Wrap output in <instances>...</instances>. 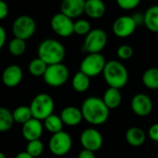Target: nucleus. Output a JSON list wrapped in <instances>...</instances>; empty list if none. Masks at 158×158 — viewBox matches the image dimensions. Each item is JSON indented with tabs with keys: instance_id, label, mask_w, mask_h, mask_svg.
I'll return each mask as SVG.
<instances>
[{
	"instance_id": "obj_1",
	"label": "nucleus",
	"mask_w": 158,
	"mask_h": 158,
	"mask_svg": "<svg viewBox=\"0 0 158 158\" xmlns=\"http://www.w3.org/2000/svg\"><path fill=\"white\" fill-rule=\"evenodd\" d=\"M81 110L83 119L94 126L105 124L109 118V108L103 99L97 96L86 98L81 105Z\"/></svg>"
},
{
	"instance_id": "obj_2",
	"label": "nucleus",
	"mask_w": 158,
	"mask_h": 158,
	"mask_svg": "<svg viewBox=\"0 0 158 158\" xmlns=\"http://www.w3.org/2000/svg\"><path fill=\"white\" fill-rule=\"evenodd\" d=\"M66 56L64 45L56 39H45L38 46V57L47 66L62 63Z\"/></svg>"
},
{
	"instance_id": "obj_3",
	"label": "nucleus",
	"mask_w": 158,
	"mask_h": 158,
	"mask_svg": "<svg viewBox=\"0 0 158 158\" xmlns=\"http://www.w3.org/2000/svg\"><path fill=\"white\" fill-rule=\"evenodd\" d=\"M102 74L109 87L121 89L126 86L129 81L127 68L118 60L107 61Z\"/></svg>"
},
{
	"instance_id": "obj_4",
	"label": "nucleus",
	"mask_w": 158,
	"mask_h": 158,
	"mask_svg": "<svg viewBox=\"0 0 158 158\" xmlns=\"http://www.w3.org/2000/svg\"><path fill=\"white\" fill-rule=\"evenodd\" d=\"M32 118L44 121L47 117L53 114L55 102L51 95L47 94H39L33 97L29 106Z\"/></svg>"
},
{
	"instance_id": "obj_5",
	"label": "nucleus",
	"mask_w": 158,
	"mask_h": 158,
	"mask_svg": "<svg viewBox=\"0 0 158 158\" xmlns=\"http://www.w3.org/2000/svg\"><path fill=\"white\" fill-rule=\"evenodd\" d=\"M44 82L50 87H60L64 85L69 78V70L63 63L47 66L44 74Z\"/></svg>"
},
{
	"instance_id": "obj_6",
	"label": "nucleus",
	"mask_w": 158,
	"mask_h": 158,
	"mask_svg": "<svg viewBox=\"0 0 158 158\" xmlns=\"http://www.w3.org/2000/svg\"><path fill=\"white\" fill-rule=\"evenodd\" d=\"M107 44L106 32L99 28L92 29L91 31L85 36L83 42V50L88 54L101 53Z\"/></svg>"
},
{
	"instance_id": "obj_7",
	"label": "nucleus",
	"mask_w": 158,
	"mask_h": 158,
	"mask_svg": "<svg viewBox=\"0 0 158 158\" xmlns=\"http://www.w3.org/2000/svg\"><path fill=\"white\" fill-rule=\"evenodd\" d=\"M106 64V58L101 53L88 54L81 62L80 70L90 78H94L103 73Z\"/></svg>"
},
{
	"instance_id": "obj_8",
	"label": "nucleus",
	"mask_w": 158,
	"mask_h": 158,
	"mask_svg": "<svg viewBox=\"0 0 158 158\" xmlns=\"http://www.w3.org/2000/svg\"><path fill=\"white\" fill-rule=\"evenodd\" d=\"M11 29L14 37L26 41L31 39L35 33L36 22L31 17L28 15H21L13 21Z\"/></svg>"
},
{
	"instance_id": "obj_9",
	"label": "nucleus",
	"mask_w": 158,
	"mask_h": 158,
	"mask_svg": "<svg viewBox=\"0 0 158 158\" xmlns=\"http://www.w3.org/2000/svg\"><path fill=\"white\" fill-rule=\"evenodd\" d=\"M72 147L71 136L62 131L57 133L52 134L48 142L49 151L56 156H63L69 153Z\"/></svg>"
},
{
	"instance_id": "obj_10",
	"label": "nucleus",
	"mask_w": 158,
	"mask_h": 158,
	"mask_svg": "<svg viewBox=\"0 0 158 158\" xmlns=\"http://www.w3.org/2000/svg\"><path fill=\"white\" fill-rule=\"evenodd\" d=\"M50 25L54 32L60 37L67 38L74 33V21L61 12L52 17Z\"/></svg>"
},
{
	"instance_id": "obj_11",
	"label": "nucleus",
	"mask_w": 158,
	"mask_h": 158,
	"mask_svg": "<svg viewBox=\"0 0 158 158\" xmlns=\"http://www.w3.org/2000/svg\"><path fill=\"white\" fill-rule=\"evenodd\" d=\"M80 142L83 149L95 153L96 151H99L103 146L104 140L99 131L94 128H88L81 132L80 136Z\"/></svg>"
},
{
	"instance_id": "obj_12",
	"label": "nucleus",
	"mask_w": 158,
	"mask_h": 158,
	"mask_svg": "<svg viewBox=\"0 0 158 158\" xmlns=\"http://www.w3.org/2000/svg\"><path fill=\"white\" fill-rule=\"evenodd\" d=\"M136 27L137 25L131 16H121L114 21L112 30L117 37L127 38L133 34Z\"/></svg>"
},
{
	"instance_id": "obj_13",
	"label": "nucleus",
	"mask_w": 158,
	"mask_h": 158,
	"mask_svg": "<svg viewBox=\"0 0 158 158\" xmlns=\"http://www.w3.org/2000/svg\"><path fill=\"white\" fill-rule=\"evenodd\" d=\"M132 112L139 117H147L149 116L154 108V104L150 96L145 94H135L131 103Z\"/></svg>"
},
{
	"instance_id": "obj_14",
	"label": "nucleus",
	"mask_w": 158,
	"mask_h": 158,
	"mask_svg": "<svg viewBox=\"0 0 158 158\" xmlns=\"http://www.w3.org/2000/svg\"><path fill=\"white\" fill-rule=\"evenodd\" d=\"M44 131V124L41 120L31 118L22 125L21 133L27 142L40 140Z\"/></svg>"
},
{
	"instance_id": "obj_15",
	"label": "nucleus",
	"mask_w": 158,
	"mask_h": 158,
	"mask_svg": "<svg viewBox=\"0 0 158 158\" xmlns=\"http://www.w3.org/2000/svg\"><path fill=\"white\" fill-rule=\"evenodd\" d=\"M23 78V71L18 65L7 66L2 73V82L6 87L14 88L18 86Z\"/></svg>"
},
{
	"instance_id": "obj_16",
	"label": "nucleus",
	"mask_w": 158,
	"mask_h": 158,
	"mask_svg": "<svg viewBox=\"0 0 158 158\" xmlns=\"http://www.w3.org/2000/svg\"><path fill=\"white\" fill-rule=\"evenodd\" d=\"M84 5L83 0H62L60 12L70 19H76L84 12Z\"/></svg>"
},
{
	"instance_id": "obj_17",
	"label": "nucleus",
	"mask_w": 158,
	"mask_h": 158,
	"mask_svg": "<svg viewBox=\"0 0 158 158\" xmlns=\"http://www.w3.org/2000/svg\"><path fill=\"white\" fill-rule=\"evenodd\" d=\"M59 116L64 125L69 127H75L79 125L83 119L81 108H78L73 106H66L65 108H63Z\"/></svg>"
},
{
	"instance_id": "obj_18",
	"label": "nucleus",
	"mask_w": 158,
	"mask_h": 158,
	"mask_svg": "<svg viewBox=\"0 0 158 158\" xmlns=\"http://www.w3.org/2000/svg\"><path fill=\"white\" fill-rule=\"evenodd\" d=\"M106 5L103 0H87L84 5V12L92 19H100L106 13Z\"/></svg>"
},
{
	"instance_id": "obj_19",
	"label": "nucleus",
	"mask_w": 158,
	"mask_h": 158,
	"mask_svg": "<svg viewBox=\"0 0 158 158\" xmlns=\"http://www.w3.org/2000/svg\"><path fill=\"white\" fill-rule=\"evenodd\" d=\"M125 139L130 145L133 147H140L146 141V133L139 127H131L127 130Z\"/></svg>"
},
{
	"instance_id": "obj_20",
	"label": "nucleus",
	"mask_w": 158,
	"mask_h": 158,
	"mask_svg": "<svg viewBox=\"0 0 158 158\" xmlns=\"http://www.w3.org/2000/svg\"><path fill=\"white\" fill-rule=\"evenodd\" d=\"M103 101L106 106L110 109L118 108L122 103V94L120 89L109 87L103 95Z\"/></svg>"
},
{
	"instance_id": "obj_21",
	"label": "nucleus",
	"mask_w": 158,
	"mask_h": 158,
	"mask_svg": "<svg viewBox=\"0 0 158 158\" xmlns=\"http://www.w3.org/2000/svg\"><path fill=\"white\" fill-rule=\"evenodd\" d=\"M144 25L153 31L158 32V5L150 6L144 13Z\"/></svg>"
},
{
	"instance_id": "obj_22",
	"label": "nucleus",
	"mask_w": 158,
	"mask_h": 158,
	"mask_svg": "<svg viewBox=\"0 0 158 158\" xmlns=\"http://www.w3.org/2000/svg\"><path fill=\"white\" fill-rule=\"evenodd\" d=\"M90 79L91 78L89 76H87L86 74H84L81 70L78 71L77 73H75V75L72 78V81H71L72 88L77 93L86 92L89 89L90 84H91Z\"/></svg>"
},
{
	"instance_id": "obj_23",
	"label": "nucleus",
	"mask_w": 158,
	"mask_h": 158,
	"mask_svg": "<svg viewBox=\"0 0 158 158\" xmlns=\"http://www.w3.org/2000/svg\"><path fill=\"white\" fill-rule=\"evenodd\" d=\"M44 128L50 133L55 134L57 133L59 131H63V126L64 123L60 118V116L52 114L49 117H47L44 120Z\"/></svg>"
},
{
	"instance_id": "obj_24",
	"label": "nucleus",
	"mask_w": 158,
	"mask_h": 158,
	"mask_svg": "<svg viewBox=\"0 0 158 158\" xmlns=\"http://www.w3.org/2000/svg\"><path fill=\"white\" fill-rule=\"evenodd\" d=\"M143 85L150 90H158V68H150L144 71L142 78Z\"/></svg>"
},
{
	"instance_id": "obj_25",
	"label": "nucleus",
	"mask_w": 158,
	"mask_h": 158,
	"mask_svg": "<svg viewBox=\"0 0 158 158\" xmlns=\"http://www.w3.org/2000/svg\"><path fill=\"white\" fill-rule=\"evenodd\" d=\"M14 122L23 125L32 118L31 111L28 106H19L12 111Z\"/></svg>"
},
{
	"instance_id": "obj_26",
	"label": "nucleus",
	"mask_w": 158,
	"mask_h": 158,
	"mask_svg": "<svg viewBox=\"0 0 158 158\" xmlns=\"http://www.w3.org/2000/svg\"><path fill=\"white\" fill-rule=\"evenodd\" d=\"M14 123L12 112L4 106H0V132L9 131Z\"/></svg>"
},
{
	"instance_id": "obj_27",
	"label": "nucleus",
	"mask_w": 158,
	"mask_h": 158,
	"mask_svg": "<svg viewBox=\"0 0 158 158\" xmlns=\"http://www.w3.org/2000/svg\"><path fill=\"white\" fill-rule=\"evenodd\" d=\"M47 69V65L39 57L33 58L28 66L29 72L34 77H41L44 76L45 70Z\"/></svg>"
},
{
	"instance_id": "obj_28",
	"label": "nucleus",
	"mask_w": 158,
	"mask_h": 158,
	"mask_svg": "<svg viewBox=\"0 0 158 158\" xmlns=\"http://www.w3.org/2000/svg\"><path fill=\"white\" fill-rule=\"evenodd\" d=\"M8 51L14 56H20L26 51V41L14 37L8 44Z\"/></svg>"
},
{
	"instance_id": "obj_29",
	"label": "nucleus",
	"mask_w": 158,
	"mask_h": 158,
	"mask_svg": "<svg viewBox=\"0 0 158 158\" xmlns=\"http://www.w3.org/2000/svg\"><path fill=\"white\" fill-rule=\"evenodd\" d=\"M25 151L32 157H39L44 153V143L41 140L28 142Z\"/></svg>"
},
{
	"instance_id": "obj_30",
	"label": "nucleus",
	"mask_w": 158,
	"mask_h": 158,
	"mask_svg": "<svg viewBox=\"0 0 158 158\" xmlns=\"http://www.w3.org/2000/svg\"><path fill=\"white\" fill-rule=\"evenodd\" d=\"M92 30L91 23L86 19H78L74 21V33L78 35H87Z\"/></svg>"
},
{
	"instance_id": "obj_31",
	"label": "nucleus",
	"mask_w": 158,
	"mask_h": 158,
	"mask_svg": "<svg viewBox=\"0 0 158 158\" xmlns=\"http://www.w3.org/2000/svg\"><path fill=\"white\" fill-rule=\"evenodd\" d=\"M117 55L118 58L122 60H127V59H130L133 56V49L129 44H123L118 48Z\"/></svg>"
},
{
	"instance_id": "obj_32",
	"label": "nucleus",
	"mask_w": 158,
	"mask_h": 158,
	"mask_svg": "<svg viewBox=\"0 0 158 158\" xmlns=\"http://www.w3.org/2000/svg\"><path fill=\"white\" fill-rule=\"evenodd\" d=\"M141 0H117L118 6L124 10H131L137 7Z\"/></svg>"
},
{
	"instance_id": "obj_33",
	"label": "nucleus",
	"mask_w": 158,
	"mask_h": 158,
	"mask_svg": "<svg viewBox=\"0 0 158 158\" xmlns=\"http://www.w3.org/2000/svg\"><path fill=\"white\" fill-rule=\"evenodd\" d=\"M148 136H149V138L152 141L158 143V123L153 124L149 128V130H148Z\"/></svg>"
},
{
	"instance_id": "obj_34",
	"label": "nucleus",
	"mask_w": 158,
	"mask_h": 158,
	"mask_svg": "<svg viewBox=\"0 0 158 158\" xmlns=\"http://www.w3.org/2000/svg\"><path fill=\"white\" fill-rule=\"evenodd\" d=\"M8 6L4 0H0V20L6 19L8 15Z\"/></svg>"
},
{
	"instance_id": "obj_35",
	"label": "nucleus",
	"mask_w": 158,
	"mask_h": 158,
	"mask_svg": "<svg viewBox=\"0 0 158 158\" xmlns=\"http://www.w3.org/2000/svg\"><path fill=\"white\" fill-rule=\"evenodd\" d=\"M78 158H96L95 157V154L94 152L93 151H90V150H86V149H82L79 156Z\"/></svg>"
},
{
	"instance_id": "obj_36",
	"label": "nucleus",
	"mask_w": 158,
	"mask_h": 158,
	"mask_svg": "<svg viewBox=\"0 0 158 158\" xmlns=\"http://www.w3.org/2000/svg\"><path fill=\"white\" fill-rule=\"evenodd\" d=\"M136 23L137 26L139 25H142V24H144V13H141V12H138V13H135L133 16H131Z\"/></svg>"
},
{
	"instance_id": "obj_37",
	"label": "nucleus",
	"mask_w": 158,
	"mask_h": 158,
	"mask_svg": "<svg viewBox=\"0 0 158 158\" xmlns=\"http://www.w3.org/2000/svg\"><path fill=\"white\" fill-rule=\"evenodd\" d=\"M6 41V30L4 29V27H2L0 25V50L5 45Z\"/></svg>"
},
{
	"instance_id": "obj_38",
	"label": "nucleus",
	"mask_w": 158,
	"mask_h": 158,
	"mask_svg": "<svg viewBox=\"0 0 158 158\" xmlns=\"http://www.w3.org/2000/svg\"><path fill=\"white\" fill-rule=\"evenodd\" d=\"M15 158H34L32 157L31 156H30L26 151H24V152H20V153H19Z\"/></svg>"
},
{
	"instance_id": "obj_39",
	"label": "nucleus",
	"mask_w": 158,
	"mask_h": 158,
	"mask_svg": "<svg viewBox=\"0 0 158 158\" xmlns=\"http://www.w3.org/2000/svg\"><path fill=\"white\" fill-rule=\"evenodd\" d=\"M0 158H6V155L3 152H1V151H0Z\"/></svg>"
},
{
	"instance_id": "obj_40",
	"label": "nucleus",
	"mask_w": 158,
	"mask_h": 158,
	"mask_svg": "<svg viewBox=\"0 0 158 158\" xmlns=\"http://www.w3.org/2000/svg\"><path fill=\"white\" fill-rule=\"evenodd\" d=\"M156 39H157L158 41V32H156Z\"/></svg>"
},
{
	"instance_id": "obj_41",
	"label": "nucleus",
	"mask_w": 158,
	"mask_h": 158,
	"mask_svg": "<svg viewBox=\"0 0 158 158\" xmlns=\"http://www.w3.org/2000/svg\"><path fill=\"white\" fill-rule=\"evenodd\" d=\"M147 1H153V0H147Z\"/></svg>"
},
{
	"instance_id": "obj_42",
	"label": "nucleus",
	"mask_w": 158,
	"mask_h": 158,
	"mask_svg": "<svg viewBox=\"0 0 158 158\" xmlns=\"http://www.w3.org/2000/svg\"><path fill=\"white\" fill-rule=\"evenodd\" d=\"M83 1H87V0H83Z\"/></svg>"
},
{
	"instance_id": "obj_43",
	"label": "nucleus",
	"mask_w": 158,
	"mask_h": 158,
	"mask_svg": "<svg viewBox=\"0 0 158 158\" xmlns=\"http://www.w3.org/2000/svg\"></svg>"
}]
</instances>
